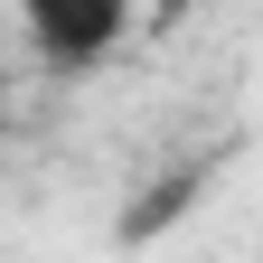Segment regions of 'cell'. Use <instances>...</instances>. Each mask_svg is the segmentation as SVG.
I'll list each match as a JSON object with an SVG mask.
<instances>
[{
	"label": "cell",
	"instance_id": "cell-1",
	"mask_svg": "<svg viewBox=\"0 0 263 263\" xmlns=\"http://www.w3.org/2000/svg\"><path fill=\"white\" fill-rule=\"evenodd\" d=\"M19 38L38 47L57 76H85L94 57H113L132 38V10L122 0H19Z\"/></svg>",
	"mask_w": 263,
	"mask_h": 263
}]
</instances>
